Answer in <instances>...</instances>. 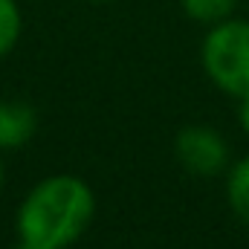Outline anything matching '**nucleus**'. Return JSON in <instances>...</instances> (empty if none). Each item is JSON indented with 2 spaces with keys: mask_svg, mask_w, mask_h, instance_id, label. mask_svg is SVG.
Wrapping results in <instances>:
<instances>
[{
  "mask_svg": "<svg viewBox=\"0 0 249 249\" xmlns=\"http://www.w3.org/2000/svg\"><path fill=\"white\" fill-rule=\"evenodd\" d=\"M96 214V197L78 177L58 174L32 188L18 212L20 244L32 249H67Z\"/></svg>",
  "mask_w": 249,
  "mask_h": 249,
  "instance_id": "f257e3e1",
  "label": "nucleus"
},
{
  "mask_svg": "<svg viewBox=\"0 0 249 249\" xmlns=\"http://www.w3.org/2000/svg\"><path fill=\"white\" fill-rule=\"evenodd\" d=\"M203 67L229 96H249V20H220L203 41Z\"/></svg>",
  "mask_w": 249,
  "mask_h": 249,
  "instance_id": "f03ea898",
  "label": "nucleus"
},
{
  "mask_svg": "<svg viewBox=\"0 0 249 249\" xmlns=\"http://www.w3.org/2000/svg\"><path fill=\"white\" fill-rule=\"evenodd\" d=\"M174 154L186 171L197 177H214L217 171H223L229 148L217 130L206 124H188L174 139Z\"/></svg>",
  "mask_w": 249,
  "mask_h": 249,
  "instance_id": "7ed1b4c3",
  "label": "nucleus"
},
{
  "mask_svg": "<svg viewBox=\"0 0 249 249\" xmlns=\"http://www.w3.org/2000/svg\"><path fill=\"white\" fill-rule=\"evenodd\" d=\"M35 110L26 102H0V148H20L35 133Z\"/></svg>",
  "mask_w": 249,
  "mask_h": 249,
  "instance_id": "20e7f679",
  "label": "nucleus"
},
{
  "mask_svg": "<svg viewBox=\"0 0 249 249\" xmlns=\"http://www.w3.org/2000/svg\"><path fill=\"white\" fill-rule=\"evenodd\" d=\"M226 194H229V206L232 212L249 226V157L241 160L232 174H229V186H226Z\"/></svg>",
  "mask_w": 249,
  "mask_h": 249,
  "instance_id": "39448f33",
  "label": "nucleus"
},
{
  "mask_svg": "<svg viewBox=\"0 0 249 249\" xmlns=\"http://www.w3.org/2000/svg\"><path fill=\"white\" fill-rule=\"evenodd\" d=\"M20 9L15 0H0V58L9 55L20 38Z\"/></svg>",
  "mask_w": 249,
  "mask_h": 249,
  "instance_id": "423d86ee",
  "label": "nucleus"
},
{
  "mask_svg": "<svg viewBox=\"0 0 249 249\" xmlns=\"http://www.w3.org/2000/svg\"><path fill=\"white\" fill-rule=\"evenodd\" d=\"M238 0H183L188 18L200 20V23H220L232 15Z\"/></svg>",
  "mask_w": 249,
  "mask_h": 249,
  "instance_id": "0eeeda50",
  "label": "nucleus"
},
{
  "mask_svg": "<svg viewBox=\"0 0 249 249\" xmlns=\"http://www.w3.org/2000/svg\"><path fill=\"white\" fill-rule=\"evenodd\" d=\"M241 124H244V130L249 133V96L241 99Z\"/></svg>",
  "mask_w": 249,
  "mask_h": 249,
  "instance_id": "6e6552de",
  "label": "nucleus"
},
{
  "mask_svg": "<svg viewBox=\"0 0 249 249\" xmlns=\"http://www.w3.org/2000/svg\"><path fill=\"white\" fill-rule=\"evenodd\" d=\"M0 186H3V168H0Z\"/></svg>",
  "mask_w": 249,
  "mask_h": 249,
  "instance_id": "1a4fd4ad",
  "label": "nucleus"
},
{
  "mask_svg": "<svg viewBox=\"0 0 249 249\" xmlns=\"http://www.w3.org/2000/svg\"><path fill=\"white\" fill-rule=\"evenodd\" d=\"M18 249H32V247H23V244H20V247H18Z\"/></svg>",
  "mask_w": 249,
  "mask_h": 249,
  "instance_id": "9d476101",
  "label": "nucleus"
}]
</instances>
